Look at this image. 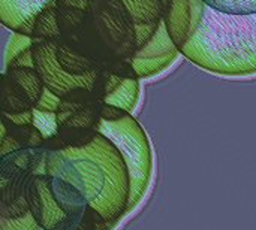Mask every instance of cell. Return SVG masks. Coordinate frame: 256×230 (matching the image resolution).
<instances>
[{"label": "cell", "mask_w": 256, "mask_h": 230, "mask_svg": "<svg viewBox=\"0 0 256 230\" xmlns=\"http://www.w3.org/2000/svg\"><path fill=\"white\" fill-rule=\"evenodd\" d=\"M180 54L219 75L256 73V13L228 15L204 6L201 21Z\"/></svg>", "instance_id": "1"}, {"label": "cell", "mask_w": 256, "mask_h": 230, "mask_svg": "<svg viewBox=\"0 0 256 230\" xmlns=\"http://www.w3.org/2000/svg\"><path fill=\"white\" fill-rule=\"evenodd\" d=\"M62 151L76 168L88 205L114 228L126 216L130 198L129 171L117 147L98 133L87 147Z\"/></svg>", "instance_id": "2"}, {"label": "cell", "mask_w": 256, "mask_h": 230, "mask_svg": "<svg viewBox=\"0 0 256 230\" xmlns=\"http://www.w3.org/2000/svg\"><path fill=\"white\" fill-rule=\"evenodd\" d=\"M98 133L104 135L117 147L128 166L130 178V198L126 214H129L141 202L150 186L153 174V153L150 141L142 126L132 114L114 123L100 120Z\"/></svg>", "instance_id": "3"}, {"label": "cell", "mask_w": 256, "mask_h": 230, "mask_svg": "<svg viewBox=\"0 0 256 230\" xmlns=\"http://www.w3.org/2000/svg\"><path fill=\"white\" fill-rule=\"evenodd\" d=\"M87 15L111 57L130 60L136 52L135 24L122 0H88Z\"/></svg>", "instance_id": "4"}, {"label": "cell", "mask_w": 256, "mask_h": 230, "mask_svg": "<svg viewBox=\"0 0 256 230\" xmlns=\"http://www.w3.org/2000/svg\"><path fill=\"white\" fill-rule=\"evenodd\" d=\"M58 40H33L32 52H33V67L42 78V82L46 90L62 97L69 90L76 87L92 88L93 81L98 76V70L82 75L74 76L68 75L62 70V67L56 61V45Z\"/></svg>", "instance_id": "5"}, {"label": "cell", "mask_w": 256, "mask_h": 230, "mask_svg": "<svg viewBox=\"0 0 256 230\" xmlns=\"http://www.w3.org/2000/svg\"><path fill=\"white\" fill-rule=\"evenodd\" d=\"M33 174L18 165L12 154L0 157V217L20 219L28 214L27 189Z\"/></svg>", "instance_id": "6"}, {"label": "cell", "mask_w": 256, "mask_h": 230, "mask_svg": "<svg viewBox=\"0 0 256 230\" xmlns=\"http://www.w3.org/2000/svg\"><path fill=\"white\" fill-rule=\"evenodd\" d=\"M201 0H166L164 12V25L178 51L188 43L194 30L201 21L204 12Z\"/></svg>", "instance_id": "7"}, {"label": "cell", "mask_w": 256, "mask_h": 230, "mask_svg": "<svg viewBox=\"0 0 256 230\" xmlns=\"http://www.w3.org/2000/svg\"><path fill=\"white\" fill-rule=\"evenodd\" d=\"M27 205L34 222L45 230H56L66 216L56 202L45 174L32 177L27 189Z\"/></svg>", "instance_id": "8"}, {"label": "cell", "mask_w": 256, "mask_h": 230, "mask_svg": "<svg viewBox=\"0 0 256 230\" xmlns=\"http://www.w3.org/2000/svg\"><path fill=\"white\" fill-rule=\"evenodd\" d=\"M54 0H0V22L15 31Z\"/></svg>", "instance_id": "9"}, {"label": "cell", "mask_w": 256, "mask_h": 230, "mask_svg": "<svg viewBox=\"0 0 256 230\" xmlns=\"http://www.w3.org/2000/svg\"><path fill=\"white\" fill-rule=\"evenodd\" d=\"M56 61L63 72L74 76H82L100 69L96 60L81 54L62 40H58L56 45Z\"/></svg>", "instance_id": "10"}, {"label": "cell", "mask_w": 256, "mask_h": 230, "mask_svg": "<svg viewBox=\"0 0 256 230\" xmlns=\"http://www.w3.org/2000/svg\"><path fill=\"white\" fill-rule=\"evenodd\" d=\"M33 109L24 90L4 72L0 75V114H16Z\"/></svg>", "instance_id": "11"}, {"label": "cell", "mask_w": 256, "mask_h": 230, "mask_svg": "<svg viewBox=\"0 0 256 230\" xmlns=\"http://www.w3.org/2000/svg\"><path fill=\"white\" fill-rule=\"evenodd\" d=\"M48 184H50V190L56 202L58 204V207L62 208L64 214L80 211L88 205L84 195L68 181L56 178V177H48Z\"/></svg>", "instance_id": "12"}, {"label": "cell", "mask_w": 256, "mask_h": 230, "mask_svg": "<svg viewBox=\"0 0 256 230\" xmlns=\"http://www.w3.org/2000/svg\"><path fill=\"white\" fill-rule=\"evenodd\" d=\"M135 25L160 22L166 0H122Z\"/></svg>", "instance_id": "13"}, {"label": "cell", "mask_w": 256, "mask_h": 230, "mask_svg": "<svg viewBox=\"0 0 256 230\" xmlns=\"http://www.w3.org/2000/svg\"><path fill=\"white\" fill-rule=\"evenodd\" d=\"M4 73L10 76L24 90L32 108H34L45 90L42 78L39 76L36 69L34 67H15V69H6Z\"/></svg>", "instance_id": "14"}, {"label": "cell", "mask_w": 256, "mask_h": 230, "mask_svg": "<svg viewBox=\"0 0 256 230\" xmlns=\"http://www.w3.org/2000/svg\"><path fill=\"white\" fill-rule=\"evenodd\" d=\"M33 40H60V30L57 24V6L50 3L36 16L33 25Z\"/></svg>", "instance_id": "15"}, {"label": "cell", "mask_w": 256, "mask_h": 230, "mask_svg": "<svg viewBox=\"0 0 256 230\" xmlns=\"http://www.w3.org/2000/svg\"><path fill=\"white\" fill-rule=\"evenodd\" d=\"M171 54H180V51L172 43L162 21L154 36L142 48H140L132 58H156V57H164V55H171Z\"/></svg>", "instance_id": "16"}, {"label": "cell", "mask_w": 256, "mask_h": 230, "mask_svg": "<svg viewBox=\"0 0 256 230\" xmlns=\"http://www.w3.org/2000/svg\"><path fill=\"white\" fill-rule=\"evenodd\" d=\"M140 90H141L140 79H123L122 84L117 87V90L104 99V103L114 105L132 114L140 100Z\"/></svg>", "instance_id": "17"}, {"label": "cell", "mask_w": 256, "mask_h": 230, "mask_svg": "<svg viewBox=\"0 0 256 230\" xmlns=\"http://www.w3.org/2000/svg\"><path fill=\"white\" fill-rule=\"evenodd\" d=\"M177 55L178 54H171V55H164V57H156V58H130V63L136 72L138 79H142V78L154 76L160 73L162 70H165L166 67H170L177 58Z\"/></svg>", "instance_id": "18"}, {"label": "cell", "mask_w": 256, "mask_h": 230, "mask_svg": "<svg viewBox=\"0 0 256 230\" xmlns=\"http://www.w3.org/2000/svg\"><path fill=\"white\" fill-rule=\"evenodd\" d=\"M4 123V121H3ZM6 133L10 135L21 147L24 148H40L44 144V136L42 133L33 126H14L9 123H4Z\"/></svg>", "instance_id": "19"}, {"label": "cell", "mask_w": 256, "mask_h": 230, "mask_svg": "<svg viewBox=\"0 0 256 230\" xmlns=\"http://www.w3.org/2000/svg\"><path fill=\"white\" fill-rule=\"evenodd\" d=\"M58 138L64 144V148H84L93 142L98 132L92 129H76L60 126L57 130Z\"/></svg>", "instance_id": "20"}, {"label": "cell", "mask_w": 256, "mask_h": 230, "mask_svg": "<svg viewBox=\"0 0 256 230\" xmlns=\"http://www.w3.org/2000/svg\"><path fill=\"white\" fill-rule=\"evenodd\" d=\"M206 6L228 15L256 13V0H201Z\"/></svg>", "instance_id": "21"}, {"label": "cell", "mask_w": 256, "mask_h": 230, "mask_svg": "<svg viewBox=\"0 0 256 230\" xmlns=\"http://www.w3.org/2000/svg\"><path fill=\"white\" fill-rule=\"evenodd\" d=\"M102 105V103H100ZM99 106H86L78 111H75L69 120L62 124L64 127H76V129H92L98 132V126L100 123V115H99Z\"/></svg>", "instance_id": "22"}, {"label": "cell", "mask_w": 256, "mask_h": 230, "mask_svg": "<svg viewBox=\"0 0 256 230\" xmlns=\"http://www.w3.org/2000/svg\"><path fill=\"white\" fill-rule=\"evenodd\" d=\"M32 45H33V39L30 36H24L21 33L12 31V36L9 37V42H8L6 49H4V58H3L4 69L15 57H18L26 49L32 48Z\"/></svg>", "instance_id": "23"}, {"label": "cell", "mask_w": 256, "mask_h": 230, "mask_svg": "<svg viewBox=\"0 0 256 230\" xmlns=\"http://www.w3.org/2000/svg\"><path fill=\"white\" fill-rule=\"evenodd\" d=\"M33 126L42 133L44 139L54 136L58 130L56 112H45L33 109Z\"/></svg>", "instance_id": "24"}, {"label": "cell", "mask_w": 256, "mask_h": 230, "mask_svg": "<svg viewBox=\"0 0 256 230\" xmlns=\"http://www.w3.org/2000/svg\"><path fill=\"white\" fill-rule=\"evenodd\" d=\"M100 69L106 70L111 75H116L122 79H138L136 72L130 63V60H123V58H116L105 61L99 66Z\"/></svg>", "instance_id": "25"}, {"label": "cell", "mask_w": 256, "mask_h": 230, "mask_svg": "<svg viewBox=\"0 0 256 230\" xmlns=\"http://www.w3.org/2000/svg\"><path fill=\"white\" fill-rule=\"evenodd\" d=\"M42 228L34 222L32 214H26L20 219H2L0 217V230H40Z\"/></svg>", "instance_id": "26"}, {"label": "cell", "mask_w": 256, "mask_h": 230, "mask_svg": "<svg viewBox=\"0 0 256 230\" xmlns=\"http://www.w3.org/2000/svg\"><path fill=\"white\" fill-rule=\"evenodd\" d=\"M162 22V21H160ZM160 22H156V24H141V25H135V39H136V51L140 48H142L153 36L154 33L158 31L159 28V24Z\"/></svg>", "instance_id": "27"}, {"label": "cell", "mask_w": 256, "mask_h": 230, "mask_svg": "<svg viewBox=\"0 0 256 230\" xmlns=\"http://www.w3.org/2000/svg\"><path fill=\"white\" fill-rule=\"evenodd\" d=\"M58 103H60V97L45 88L40 99H39V102L36 103V106L33 109L45 111V112H56L57 108H58Z\"/></svg>", "instance_id": "28"}, {"label": "cell", "mask_w": 256, "mask_h": 230, "mask_svg": "<svg viewBox=\"0 0 256 230\" xmlns=\"http://www.w3.org/2000/svg\"><path fill=\"white\" fill-rule=\"evenodd\" d=\"M99 115H100V120L108 121V123H114V121H118V120L128 117L129 112H126L124 109L117 108L114 105H108V103L102 102V105L99 108Z\"/></svg>", "instance_id": "29"}, {"label": "cell", "mask_w": 256, "mask_h": 230, "mask_svg": "<svg viewBox=\"0 0 256 230\" xmlns=\"http://www.w3.org/2000/svg\"><path fill=\"white\" fill-rule=\"evenodd\" d=\"M4 123L14 124V126H28L33 124V109L16 112V114H0Z\"/></svg>", "instance_id": "30"}, {"label": "cell", "mask_w": 256, "mask_h": 230, "mask_svg": "<svg viewBox=\"0 0 256 230\" xmlns=\"http://www.w3.org/2000/svg\"><path fill=\"white\" fill-rule=\"evenodd\" d=\"M15 67H33V52H32V48H28L24 52H21L18 57H15L6 66V69H15Z\"/></svg>", "instance_id": "31"}, {"label": "cell", "mask_w": 256, "mask_h": 230, "mask_svg": "<svg viewBox=\"0 0 256 230\" xmlns=\"http://www.w3.org/2000/svg\"><path fill=\"white\" fill-rule=\"evenodd\" d=\"M20 150H22V147L10 135L4 133V136L0 141V157H4L8 154H12L15 151H20Z\"/></svg>", "instance_id": "32"}, {"label": "cell", "mask_w": 256, "mask_h": 230, "mask_svg": "<svg viewBox=\"0 0 256 230\" xmlns=\"http://www.w3.org/2000/svg\"><path fill=\"white\" fill-rule=\"evenodd\" d=\"M12 36V30H9L8 27H4L2 22H0V72H4V49H6V45L9 42V37Z\"/></svg>", "instance_id": "33"}, {"label": "cell", "mask_w": 256, "mask_h": 230, "mask_svg": "<svg viewBox=\"0 0 256 230\" xmlns=\"http://www.w3.org/2000/svg\"><path fill=\"white\" fill-rule=\"evenodd\" d=\"M4 133H6V129H4V123H3V118H2V115H0V141H2V138L4 136Z\"/></svg>", "instance_id": "34"}, {"label": "cell", "mask_w": 256, "mask_h": 230, "mask_svg": "<svg viewBox=\"0 0 256 230\" xmlns=\"http://www.w3.org/2000/svg\"><path fill=\"white\" fill-rule=\"evenodd\" d=\"M0 75H2V72H0Z\"/></svg>", "instance_id": "35"}]
</instances>
